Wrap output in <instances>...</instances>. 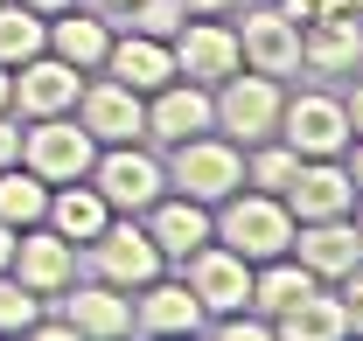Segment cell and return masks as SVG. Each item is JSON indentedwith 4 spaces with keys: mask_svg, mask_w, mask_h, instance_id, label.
<instances>
[{
    "mask_svg": "<svg viewBox=\"0 0 363 341\" xmlns=\"http://www.w3.org/2000/svg\"><path fill=\"white\" fill-rule=\"evenodd\" d=\"M77 91H84V70L77 63H63V56H28L21 70H14V105L28 112V119H49V112H77Z\"/></svg>",
    "mask_w": 363,
    "mask_h": 341,
    "instance_id": "2e32d148",
    "label": "cell"
},
{
    "mask_svg": "<svg viewBox=\"0 0 363 341\" xmlns=\"http://www.w3.org/2000/svg\"><path fill=\"white\" fill-rule=\"evenodd\" d=\"M84 7H98V14H126L133 0H84Z\"/></svg>",
    "mask_w": 363,
    "mask_h": 341,
    "instance_id": "f35d334b",
    "label": "cell"
},
{
    "mask_svg": "<svg viewBox=\"0 0 363 341\" xmlns=\"http://www.w3.org/2000/svg\"><path fill=\"white\" fill-rule=\"evenodd\" d=\"M77 126L98 139V146H126V139H147V98L119 77H84L77 91Z\"/></svg>",
    "mask_w": 363,
    "mask_h": 341,
    "instance_id": "9c48e42d",
    "label": "cell"
},
{
    "mask_svg": "<svg viewBox=\"0 0 363 341\" xmlns=\"http://www.w3.org/2000/svg\"><path fill=\"white\" fill-rule=\"evenodd\" d=\"M217 126V98L210 84H189V77H168L161 91H147V139L175 146L189 132H210Z\"/></svg>",
    "mask_w": 363,
    "mask_h": 341,
    "instance_id": "4fadbf2b",
    "label": "cell"
},
{
    "mask_svg": "<svg viewBox=\"0 0 363 341\" xmlns=\"http://www.w3.org/2000/svg\"><path fill=\"white\" fill-rule=\"evenodd\" d=\"M0 112H14V70L0 63Z\"/></svg>",
    "mask_w": 363,
    "mask_h": 341,
    "instance_id": "8d00e7d4",
    "label": "cell"
},
{
    "mask_svg": "<svg viewBox=\"0 0 363 341\" xmlns=\"http://www.w3.org/2000/svg\"><path fill=\"white\" fill-rule=\"evenodd\" d=\"M238 49H245V70H266V77H294L301 70V21L279 14V7H252L238 21Z\"/></svg>",
    "mask_w": 363,
    "mask_h": 341,
    "instance_id": "7c38bea8",
    "label": "cell"
},
{
    "mask_svg": "<svg viewBox=\"0 0 363 341\" xmlns=\"http://www.w3.org/2000/svg\"><path fill=\"white\" fill-rule=\"evenodd\" d=\"M182 7H189V14H230L238 0H182Z\"/></svg>",
    "mask_w": 363,
    "mask_h": 341,
    "instance_id": "d590c367",
    "label": "cell"
},
{
    "mask_svg": "<svg viewBox=\"0 0 363 341\" xmlns=\"http://www.w3.org/2000/svg\"><path fill=\"white\" fill-rule=\"evenodd\" d=\"M182 21H189L182 0H133V7H126V28H133V35H154V42H175Z\"/></svg>",
    "mask_w": 363,
    "mask_h": 341,
    "instance_id": "83f0119b",
    "label": "cell"
},
{
    "mask_svg": "<svg viewBox=\"0 0 363 341\" xmlns=\"http://www.w3.org/2000/svg\"><path fill=\"white\" fill-rule=\"evenodd\" d=\"M35 313H43V299L28 293L14 272H0V335H28V328H35Z\"/></svg>",
    "mask_w": 363,
    "mask_h": 341,
    "instance_id": "f1b7e54d",
    "label": "cell"
},
{
    "mask_svg": "<svg viewBox=\"0 0 363 341\" xmlns=\"http://www.w3.org/2000/svg\"><path fill=\"white\" fill-rule=\"evenodd\" d=\"M357 63H363V21H335V14L301 21V70H315V77H350Z\"/></svg>",
    "mask_w": 363,
    "mask_h": 341,
    "instance_id": "d6986e66",
    "label": "cell"
},
{
    "mask_svg": "<svg viewBox=\"0 0 363 341\" xmlns=\"http://www.w3.org/2000/svg\"><path fill=\"white\" fill-rule=\"evenodd\" d=\"M279 139H286L301 161H342V146H350L357 132H350V112H342L335 91H286Z\"/></svg>",
    "mask_w": 363,
    "mask_h": 341,
    "instance_id": "5b68a950",
    "label": "cell"
},
{
    "mask_svg": "<svg viewBox=\"0 0 363 341\" xmlns=\"http://www.w3.org/2000/svg\"><path fill=\"white\" fill-rule=\"evenodd\" d=\"M342 112H350V132L363 139V77H357L350 91H342Z\"/></svg>",
    "mask_w": 363,
    "mask_h": 341,
    "instance_id": "1f68e13d",
    "label": "cell"
},
{
    "mask_svg": "<svg viewBox=\"0 0 363 341\" xmlns=\"http://www.w3.org/2000/svg\"><path fill=\"white\" fill-rule=\"evenodd\" d=\"M56 237H70V244H91L105 223H112V202L91 188V181H56L49 188V216H43Z\"/></svg>",
    "mask_w": 363,
    "mask_h": 341,
    "instance_id": "603a6c76",
    "label": "cell"
},
{
    "mask_svg": "<svg viewBox=\"0 0 363 341\" xmlns=\"http://www.w3.org/2000/svg\"><path fill=\"white\" fill-rule=\"evenodd\" d=\"M14 237H21V230H14V223H0V272H7V258H14Z\"/></svg>",
    "mask_w": 363,
    "mask_h": 341,
    "instance_id": "74e56055",
    "label": "cell"
},
{
    "mask_svg": "<svg viewBox=\"0 0 363 341\" xmlns=\"http://www.w3.org/2000/svg\"><path fill=\"white\" fill-rule=\"evenodd\" d=\"M335 293H342V313H350V335H363V265L350 279H335Z\"/></svg>",
    "mask_w": 363,
    "mask_h": 341,
    "instance_id": "f546056e",
    "label": "cell"
},
{
    "mask_svg": "<svg viewBox=\"0 0 363 341\" xmlns=\"http://www.w3.org/2000/svg\"><path fill=\"white\" fill-rule=\"evenodd\" d=\"M140 223H147V237L161 244L168 265H182L196 244H210V237H217V209H210V202H189V195H161Z\"/></svg>",
    "mask_w": 363,
    "mask_h": 341,
    "instance_id": "ac0fdd59",
    "label": "cell"
},
{
    "mask_svg": "<svg viewBox=\"0 0 363 341\" xmlns=\"http://www.w3.org/2000/svg\"><path fill=\"white\" fill-rule=\"evenodd\" d=\"M210 98H217V132H224V139H238V146L279 139L286 77H266V70H230V77L210 91Z\"/></svg>",
    "mask_w": 363,
    "mask_h": 341,
    "instance_id": "3957f363",
    "label": "cell"
},
{
    "mask_svg": "<svg viewBox=\"0 0 363 341\" xmlns=\"http://www.w3.org/2000/svg\"><path fill=\"white\" fill-rule=\"evenodd\" d=\"M91 161H98V139L70 112H49V119H28L21 126V168H35L49 188L56 181H84Z\"/></svg>",
    "mask_w": 363,
    "mask_h": 341,
    "instance_id": "8992f818",
    "label": "cell"
},
{
    "mask_svg": "<svg viewBox=\"0 0 363 341\" xmlns=\"http://www.w3.org/2000/svg\"><path fill=\"white\" fill-rule=\"evenodd\" d=\"M133 328L140 335H196V328H210V313L189 293V279H147L133 293Z\"/></svg>",
    "mask_w": 363,
    "mask_h": 341,
    "instance_id": "e0dca14e",
    "label": "cell"
},
{
    "mask_svg": "<svg viewBox=\"0 0 363 341\" xmlns=\"http://www.w3.org/2000/svg\"><path fill=\"white\" fill-rule=\"evenodd\" d=\"M350 223H357V237H363V195H357V216H350Z\"/></svg>",
    "mask_w": 363,
    "mask_h": 341,
    "instance_id": "60d3db41",
    "label": "cell"
},
{
    "mask_svg": "<svg viewBox=\"0 0 363 341\" xmlns=\"http://www.w3.org/2000/svg\"><path fill=\"white\" fill-rule=\"evenodd\" d=\"M14 161H21V126L0 112V168H14Z\"/></svg>",
    "mask_w": 363,
    "mask_h": 341,
    "instance_id": "4dcf8cb0",
    "label": "cell"
},
{
    "mask_svg": "<svg viewBox=\"0 0 363 341\" xmlns=\"http://www.w3.org/2000/svg\"><path fill=\"white\" fill-rule=\"evenodd\" d=\"M272 335L286 341H342L350 335V313H342V293H328V286H315L308 299H294L279 320H272Z\"/></svg>",
    "mask_w": 363,
    "mask_h": 341,
    "instance_id": "cb8c5ba5",
    "label": "cell"
},
{
    "mask_svg": "<svg viewBox=\"0 0 363 341\" xmlns=\"http://www.w3.org/2000/svg\"><path fill=\"white\" fill-rule=\"evenodd\" d=\"M84 251H91V265H98V279H105V286H119V293H140L147 279H161V272H168V258H161V244L147 237V223H140V216H112Z\"/></svg>",
    "mask_w": 363,
    "mask_h": 341,
    "instance_id": "52a82bcc",
    "label": "cell"
},
{
    "mask_svg": "<svg viewBox=\"0 0 363 341\" xmlns=\"http://www.w3.org/2000/svg\"><path fill=\"white\" fill-rule=\"evenodd\" d=\"M294 258L315 272L321 286H335V279H350L363 265V237L350 216H328V223H294Z\"/></svg>",
    "mask_w": 363,
    "mask_h": 341,
    "instance_id": "9a60e30c",
    "label": "cell"
},
{
    "mask_svg": "<svg viewBox=\"0 0 363 341\" xmlns=\"http://www.w3.org/2000/svg\"><path fill=\"white\" fill-rule=\"evenodd\" d=\"M7 272H14L35 299H63V293H70V279H77V244H70V237H56L49 223H28V230L14 237Z\"/></svg>",
    "mask_w": 363,
    "mask_h": 341,
    "instance_id": "8fae6325",
    "label": "cell"
},
{
    "mask_svg": "<svg viewBox=\"0 0 363 341\" xmlns=\"http://www.w3.org/2000/svg\"><path fill=\"white\" fill-rule=\"evenodd\" d=\"M342 168H350V181H357V195H363V139H350V146H342Z\"/></svg>",
    "mask_w": 363,
    "mask_h": 341,
    "instance_id": "836d02e7",
    "label": "cell"
},
{
    "mask_svg": "<svg viewBox=\"0 0 363 341\" xmlns=\"http://www.w3.org/2000/svg\"><path fill=\"white\" fill-rule=\"evenodd\" d=\"M84 181L112 202V216H147L168 195V161H154L147 139H126V146H98Z\"/></svg>",
    "mask_w": 363,
    "mask_h": 341,
    "instance_id": "277c9868",
    "label": "cell"
},
{
    "mask_svg": "<svg viewBox=\"0 0 363 341\" xmlns=\"http://www.w3.org/2000/svg\"><path fill=\"white\" fill-rule=\"evenodd\" d=\"M168 188L175 195H189V202H224V195H238L245 188V146L238 139H224V132H189V139H175L168 146Z\"/></svg>",
    "mask_w": 363,
    "mask_h": 341,
    "instance_id": "6da1fadb",
    "label": "cell"
},
{
    "mask_svg": "<svg viewBox=\"0 0 363 341\" xmlns=\"http://www.w3.org/2000/svg\"><path fill=\"white\" fill-rule=\"evenodd\" d=\"M272 7H279V14H294V21H308V14H315L321 0H272Z\"/></svg>",
    "mask_w": 363,
    "mask_h": 341,
    "instance_id": "e575fe53",
    "label": "cell"
},
{
    "mask_svg": "<svg viewBox=\"0 0 363 341\" xmlns=\"http://www.w3.org/2000/svg\"><path fill=\"white\" fill-rule=\"evenodd\" d=\"M294 223H328V216H357V181L342 161H301V174L286 181V195H279Z\"/></svg>",
    "mask_w": 363,
    "mask_h": 341,
    "instance_id": "5bb4252c",
    "label": "cell"
},
{
    "mask_svg": "<svg viewBox=\"0 0 363 341\" xmlns=\"http://www.w3.org/2000/svg\"><path fill=\"white\" fill-rule=\"evenodd\" d=\"M49 216V181L35 168H0V223H14V230H28V223H43Z\"/></svg>",
    "mask_w": 363,
    "mask_h": 341,
    "instance_id": "484cf974",
    "label": "cell"
},
{
    "mask_svg": "<svg viewBox=\"0 0 363 341\" xmlns=\"http://www.w3.org/2000/svg\"><path fill=\"white\" fill-rule=\"evenodd\" d=\"M175 77H189V84H224L230 70H245V49H238V21H224V14H189L175 28Z\"/></svg>",
    "mask_w": 363,
    "mask_h": 341,
    "instance_id": "ba28073f",
    "label": "cell"
},
{
    "mask_svg": "<svg viewBox=\"0 0 363 341\" xmlns=\"http://www.w3.org/2000/svg\"><path fill=\"white\" fill-rule=\"evenodd\" d=\"M217 244L245 258V265H266V258H286L294 251V209L266 195V188H238L217 202Z\"/></svg>",
    "mask_w": 363,
    "mask_h": 341,
    "instance_id": "7a4b0ae2",
    "label": "cell"
},
{
    "mask_svg": "<svg viewBox=\"0 0 363 341\" xmlns=\"http://www.w3.org/2000/svg\"><path fill=\"white\" fill-rule=\"evenodd\" d=\"M105 77H119V84H133L140 98H147V91H161L175 77V49L126 28V35H112V49H105Z\"/></svg>",
    "mask_w": 363,
    "mask_h": 341,
    "instance_id": "7402d4cb",
    "label": "cell"
},
{
    "mask_svg": "<svg viewBox=\"0 0 363 341\" xmlns=\"http://www.w3.org/2000/svg\"><path fill=\"white\" fill-rule=\"evenodd\" d=\"M105 49H112V21L98 14V7H63V14H49V56H63V63H77V70H105Z\"/></svg>",
    "mask_w": 363,
    "mask_h": 341,
    "instance_id": "ffe728a7",
    "label": "cell"
},
{
    "mask_svg": "<svg viewBox=\"0 0 363 341\" xmlns=\"http://www.w3.org/2000/svg\"><path fill=\"white\" fill-rule=\"evenodd\" d=\"M315 14H335V21H363V0H321ZM315 14H308V21H315Z\"/></svg>",
    "mask_w": 363,
    "mask_h": 341,
    "instance_id": "d6a6232c",
    "label": "cell"
},
{
    "mask_svg": "<svg viewBox=\"0 0 363 341\" xmlns=\"http://www.w3.org/2000/svg\"><path fill=\"white\" fill-rule=\"evenodd\" d=\"M182 279H189V293L203 299V313L217 320V313H238V306H252V265L230 251V244H196V251L182 258Z\"/></svg>",
    "mask_w": 363,
    "mask_h": 341,
    "instance_id": "30bf717a",
    "label": "cell"
},
{
    "mask_svg": "<svg viewBox=\"0 0 363 341\" xmlns=\"http://www.w3.org/2000/svg\"><path fill=\"white\" fill-rule=\"evenodd\" d=\"M63 320H70V335H91V341H112V335H133V293H119V286H77V293L63 299Z\"/></svg>",
    "mask_w": 363,
    "mask_h": 341,
    "instance_id": "44dd1931",
    "label": "cell"
},
{
    "mask_svg": "<svg viewBox=\"0 0 363 341\" xmlns=\"http://www.w3.org/2000/svg\"><path fill=\"white\" fill-rule=\"evenodd\" d=\"M35 14H63V7H77V0H28Z\"/></svg>",
    "mask_w": 363,
    "mask_h": 341,
    "instance_id": "ab89813d",
    "label": "cell"
},
{
    "mask_svg": "<svg viewBox=\"0 0 363 341\" xmlns=\"http://www.w3.org/2000/svg\"><path fill=\"white\" fill-rule=\"evenodd\" d=\"M301 174V154L286 139H259L245 146V188H266V195H286V181Z\"/></svg>",
    "mask_w": 363,
    "mask_h": 341,
    "instance_id": "4316f807",
    "label": "cell"
},
{
    "mask_svg": "<svg viewBox=\"0 0 363 341\" xmlns=\"http://www.w3.org/2000/svg\"><path fill=\"white\" fill-rule=\"evenodd\" d=\"M43 49H49V14H35L28 0H0V63L21 70Z\"/></svg>",
    "mask_w": 363,
    "mask_h": 341,
    "instance_id": "d4e9b609",
    "label": "cell"
}]
</instances>
